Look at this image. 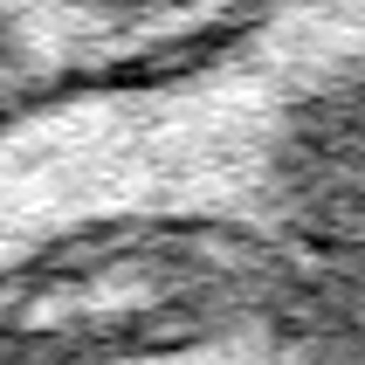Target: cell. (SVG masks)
<instances>
[{
	"mask_svg": "<svg viewBox=\"0 0 365 365\" xmlns=\"http://www.w3.org/2000/svg\"><path fill=\"white\" fill-rule=\"evenodd\" d=\"M0 351H365V0L7 110Z\"/></svg>",
	"mask_w": 365,
	"mask_h": 365,
	"instance_id": "6da1fadb",
	"label": "cell"
}]
</instances>
